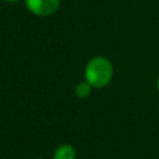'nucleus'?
<instances>
[{
  "instance_id": "nucleus-1",
  "label": "nucleus",
  "mask_w": 159,
  "mask_h": 159,
  "mask_svg": "<svg viewBox=\"0 0 159 159\" xmlns=\"http://www.w3.org/2000/svg\"><path fill=\"white\" fill-rule=\"evenodd\" d=\"M114 76L112 62L103 56L92 57L84 67V80L93 88H103L108 86Z\"/></svg>"
},
{
  "instance_id": "nucleus-2",
  "label": "nucleus",
  "mask_w": 159,
  "mask_h": 159,
  "mask_svg": "<svg viewBox=\"0 0 159 159\" xmlns=\"http://www.w3.org/2000/svg\"><path fill=\"white\" fill-rule=\"evenodd\" d=\"M61 0H25L26 9L35 16H50L55 14Z\"/></svg>"
},
{
  "instance_id": "nucleus-3",
  "label": "nucleus",
  "mask_w": 159,
  "mask_h": 159,
  "mask_svg": "<svg viewBox=\"0 0 159 159\" xmlns=\"http://www.w3.org/2000/svg\"><path fill=\"white\" fill-rule=\"evenodd\" d=\"M52 159H76V149L71 144H60L55 149Z\"/></svg>"
},
{
  "instance_id": "nucleus-4",
  "label": "nucleus",
  "mask_w": 159,
  "mask_h": 159,
  "mask_svg": "<svg viewBox=\"0 0 159 159\" xmlns=\"http://www.w3.org/2000/svg\"><path fill=\"white\" fill-rule=\"evenodd\" d=\"M92 89H93V87L84 80V81L77 83V86L75 87V94H76V97L84 99V98H88L91 96Z\"/></svg>"
},
{
  "instance_id": "nucleus-5",
  "label": "nucleus",
  "mask_w": 159,
  "mask_h": 159,
  "mask_svg": "<svg viewBox=\"0 0 159 159\" xmlns=\"http://www.w3.org/2000/svg\"><path fill=\"white\" fill-rule=\"evenodd\" d=\"M5 2H15V1H19V0H2Z\"/></svg>"
},
{
  "instance_id": "nucleus-6",
  "label": "nucleus",
  "mask_w": 159,
  "mask_h": 159,
  "mask_svg": "<svg viewBox=\"0 0 159 159\" xmlns=\"http://www.w3.org/2000/svg\"><path fill=\"white\" fill-rule=\"evenodd\" d=\"M157 88H158V92H159V76H158V80H157Z\"/></svg>"
}]
</instances>
